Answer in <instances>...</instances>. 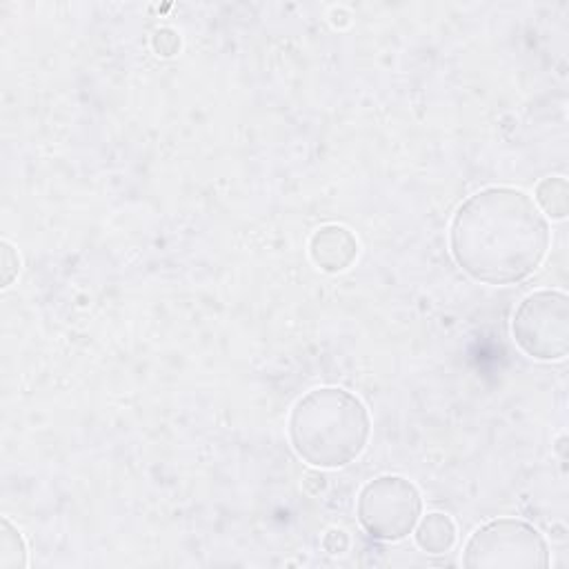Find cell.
I'll return each mask as SVG.
<instances>
[{
    "label": "cell",
    "mask_w": 569,
    "mask_h": 569,
    "mask_svg": "<svg viewBox=\"0 0 569 569\" xmlns=\"http://www.w3.org/2000/svg\"><path fill=\"white\" fill-rule=\"evenodd\" d=\"M151 47H153V52H156L158 56L172 58V56H177L179 49H181V36H179L174 30H170V27L158 30V32L153 34V38H151Z\"/></svg>",
    "instance_id": "11"
},
{
    "label": "cell",
    "mask_w": 569,
    "mask_h": 569,
    "mask_svg": "<svg viewBox=\"0 0 569 569\" xmlns=\"http://www.w3.org/2000/svg\"><path fill=\"white\" fill-rule=\"evenodd\" d=\"M322 549L332 554V556H341L350 549V536L345 530H330L328 534L322 536Z\"/></svg>",
    "instance_id": "12"
},
{
    "label": "cell",
    "mask_w": 569,
    "mask_h": 569,
    "mask_svg": "<svg viewBox=\"0 0 569 569\" xmlns=\"http://www.w3.org/2000/svg\"><path fill=\"white\" fill-rule=\"evenodd\" d=\"M303 490H305L309 497H318L320 492L328 490V478H325L320 471H309V474H305V478H303Z\"/></svg>",
    "instance_id": "13"
},
{
    "label": "cell",
    "mask_w": 569,
    "mask_h": 569,
    "mask_svg": "<svg viewBox=\"0 0 569 569\" xmlns=\"http://www.w3.org/2000/svg\"><path fill=\"white\" fill-rule=\"evenodd\" d=\"M412 534H414L419 549H423L425 554H432V556L447 554L456 545V538H458L454 519L443 512H430L428 516H421V521Z\"/></svg>",
    "instance_id": "7"
},
{
    "label": "cell",
    "mask_w": 569,
    "mask_h": 569,
    "mask_svg": "<svg viewBox=\"0 0 569 569\" xmlns=\"http://www.w3.org/2000/svg\"><path fill=\"white\" fill-rule=\"evenodd\" d=\"M469 569H545L549 547L543 534L519 519H497L480 525L463 549Z\"/></svg>",
    "instance_id": "3"
},
{
    "label": "cell",
    "mask_w": 569,
    "mask_h": 569,
    "mask_svg": "<svg viewBox=\"0 0 569 569\" xmlns=\"http://www.w3.org/2000/svg\"><path fill=\"white\" fill-rule=\"evenodd\" d=\"M0 261H3V268H0L3 270V281H0V287L8 289L19 278V272H21V257L10 240L0 242Z\"/></svg>",
    "instance_id": "10"
},
{
    "label": "cell",
    "mask_w": 569,
    "mask_h": 569,
    "mask_svg": "<svg viewBox=\"0 0 569 569\" xmlns=\"http://www.w3.org/2000/svg\"><path fill=\"white\" fill-rule=\"evenodd\" d=\"M30 565L27 545L19 527L5 516L0 530V569H23Z\"/></svg>",
    "instance_id": "9"
},
{
    "label": "cell",
    "mask_w": 569,
    "mask_h": 569,
    "mask_svg": "<svg viewBox=\"0 0 569 569\" xmlns=\"http://www.w3.org/2000/svg\"><path fill=\"white\" fill-rule=\"evenodd\" d=\"M309 259L325 274H343L359 259V238L343 225H322L309 238Z\"/></svg>",
    "instance_id": "6"
},
{
    "label": "cell",
    "mask_w": 569,
    "mask_h": 569,
    "mask_svg": "<svg viewBox=\"0 0 569 569\" xmlns=\"http://www.w3.org/2000/svg\"><path fill=\"white\" fill-rule=\"evenodd\" d=\"M363 530L383 543L408 538L423 516V499L419 487L405 476L387 474L369 480L356 505Z\"/></svg>",
    "instance_id": "4"
},
{
    "label": "cell",
    "mask_w": 569,
    "mask_h": 569,
    "mask_svg": "<svg viewBox=\"0 0 569 569\" xmlns=\"http://www.w3.org/2000/svg\"><path fill=\"white\" fill-rule=\"evenodd\" d=\"M287 432L298 458L318 469H341L365 452L372 419L352 391L318 387L296 400Z\"/></svg>",
    "instance_id": "2"
},
{
    "label": "cell",
    "mask_w": 569,
    "mask_h": 569,
    "mask_svg": "<svg viewBox=\"0 0 569 569\" xmlns=\"http://www.w3.org/2000/svg\"><path fill=\"white\" fill-rule=\"evenodd\" d=\"M512 339L534 361H562L569 354L567 294L543 289L525 296L512 316Z\"/></svg>",
    "instance_id": "5"
},
{
    "label": "cell",
    "mask_w": 569,
    "mask_h": 569,
    "mask_svg": "<svg viewBox=\"0 0 569 569\" xmlns=\"http://www.w3.org/2000/svg\"><path fill=\"white\" fill-rule=\"evenodd\" d=\"M536 207L543 216H549L551 220H562L569 214V183L562 177H549L543 179L536 187L534 196Z\"/></svg>",
    "instance_id": "8"
},
{
    "label": "cell",
    "mask_w": 569,
    "mask_h": 569,
    "mask_svg": "<svg viewBox=\"0 0 569 569\" xmlns=\"http://www.w3.org/2000/svg\"><path fill=\"white\" fill-rule=\"evenodd\" d=\"M549 223L534 198L516 187H485L471 194L449 225L454 263L485 285L530 278L549 250Z\"/></svg>",
    "instance_id": "1"
}]
</instances>
